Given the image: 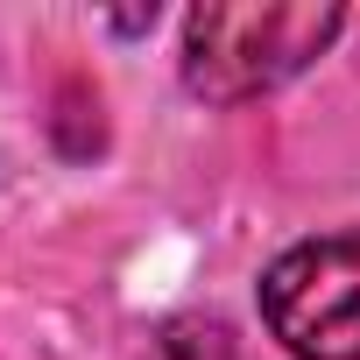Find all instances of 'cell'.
I'll list each match as a JSON object with an SVG mask.
<instances>
[{
    "label": "cell",
    "mask_w": 360,
    "mask_h": 360,
    "mask_svg": "<svg viewBox=\"0 0 360 360\" xmlns=\"http://www.w3.org/2000/svg\"><path fill=\"white\" fill-rule=\"evenodd\" d=\"M346 29L332 0H205L184 15V85L212 106L262 99L311 71Z\"/></svg>",
    "instance_id": "obj_1"
},
{
    "label": "cell",
    "mask_w": 360,
    "mask_h": 360,
    "mask_svg": "<svg viewBox=\"0 0 360 360\" xmlns=\"http://www.w3.org/2000/svg\"><path fill=\"white\" fill-rule=\"evenodd\" d=\"M148 360H240V346L219 318H169L148 339Z\"/></svg>",
    "instance_id": "obj_3"
},
{
    "label": "cell",
    "mask_w": 360,
    "mask_h": 360,
    "mask_svg": "<svg viewBox=\"0 0 360 360\" xmlns=\"http://www.w3.org/2000/svg\"><path fill=\"white\" fill-rule=\"evenodd\" d=\"M262 318L290 360H360V233H318L262 269Z\"/></svg>",
    "instance_id": "obj_2"
}]
</instances>
